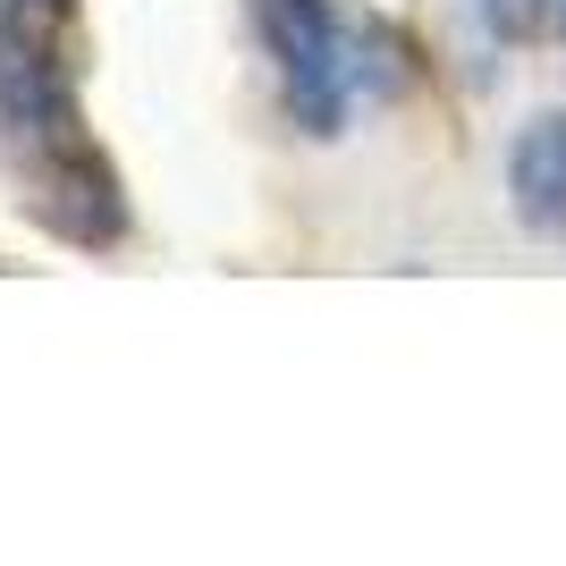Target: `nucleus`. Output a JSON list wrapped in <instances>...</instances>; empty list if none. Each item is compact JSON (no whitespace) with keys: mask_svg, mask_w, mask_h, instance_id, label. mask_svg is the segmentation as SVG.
Wrapping results in <instances>:
<instances>
[{"mask_svg":"<svg viewBox=\"0 0 566 566\" xmlns=\"http://www.w3.org/2000/svg\"><path fill=\"white\" fill-rule=\"evenodd\" d=\"M254 34L296 136H347L364 102L406 85V43L347 0H254Z\"/></svg>","mask_w":566,"mask_h":566,"instance_id":"f257e3e1","label":"nucleus"},{"mask_svg":"<svg viewBox=\"0 0 566 566\" xmlns=\"http://www.w3.org/2000/svg\"><path fill=\"white\" fill-rule=\"evenodd\" d=\"M507 203L524 229L558 237L566 229V111H542L507 144Z\"/></svg>","mask_w":566,"mask_h":566,"instance_id":"f03ea898","label":"nucleus"},{"mask_svg":"<svg viewBox=\"0 0 566 566\" xmlns=\"http://www.w3.org/2000/svg\"><path fill=\"white\" fill-rule=\"evenodd\" d=\"M18 34H25V25H18V0H0V51L18 43Z\"/></svg>","mask_w":566,"mask_h":566,"instance_id":"7ed1b4c3","label":"nucleus"},{"mask_svg":"<svg viewBox=\"0 0 566 566\" xmlns=\"http://www.w3.org/2000/svg\"><path fill=\"white\" fill-rule=\"evenodd\" d=\"M549 9H558V25H566V0H549Z\"/></svg>","mask_w":566,"mask_h":566,"instance_id":"20e7f679","label":"nucleus"}]
</instances>
